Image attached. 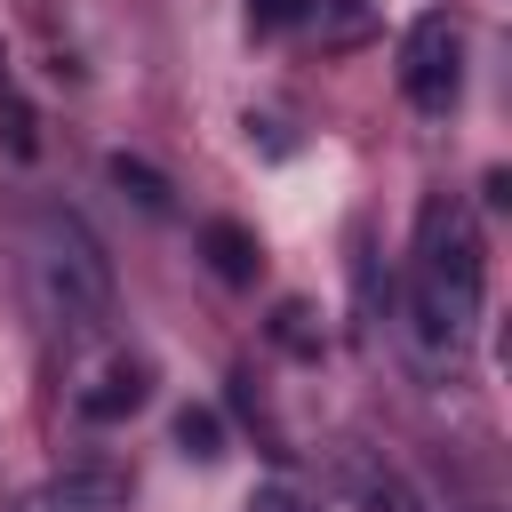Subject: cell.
Wrapping results in <instances>:
<instances>
[{
  "label": "cell",
  "mask_w": 512,
  "mask_h": 512,
  "mask_svg": "<svg viewBox=\"0 0 512 512\" xmlns=\"http://www.w3.org/2000/svg\"><path fill=\"white\" fill-rule=\"evenodd\" d=\"M400 96L416 112H432V120L456 112V96H464V32L448 16H416L408 24V40H400Z\"/></svg>",
  "instance_id": "cell-3"
},
{
  "label": "cell",
  "mask_w": 512,
  "mask_h": 512,
  "mask_svg": "<svg viewBox=\"0 0 512 512\" xmlns=\"http://www.w3.org/2000/svg\"><path fill=\"white\" fill-rule=\"evenodd\" d=\"M296 16H312V0H248V24H256V32H280V24H296Z\"/></svg>",
  "instance_id": "cell-11"
},
{
  "label": "cell",
  "mask_w": 512,
  "mask_h": 512,
  "mask_svg": "<svg viewBox=\"0 0 512 512\" xmlns=\"http://www.w3.org/2000/svg\"><path fill=\"white\" fill-rule=\"evenodd\" d=\"M16 512H128V488L112 472H64V480H40L32 496H16Z\"/></svg>",
  "instance_id": "cell-5"
},
{
  "label": "cell",
  "mask_w": 512,
  "mask_h": 512,
  "mask_svg": "<svg viewBox=\"0 0 512 512\" xmlns=\"http://www.w3.org/2000/svg\"><path fill=\"white\" fill-rule=\"evenodd\" d=\"M200 248H208V272H216V280H232V288L256 280V240H248L240 224H224V216L200 224Z\"/></svg>",
  "instance_id": "cell-7"
},
{
  "label": "cell",
  "mask_w": 512,
  "mask_h": 512,
  "mask_svg": "<svg viewBox=\"0 0 512 512\" xmlns=\"http://www.w3.org/2000/svg\"><path fill=\"white\" fill-rule=\"evenodd\" d=\"M480 304H488V248H480V224L464 200L432 192L416 208V240H408V352L416 368H456L472 328H480Z\"/></svg>",
  "instance_id": "cell-1"
},
{
  "label": "cell",
  "mask_w": 512,
  "mask_h": 512,
  "mask_svg": "<svg viewBox=\"0 0 512 512\" xmlns=\"http://www.w3.org/2000/svg\"><path fill=\"white\" fill-rule=\"evenodd\" d=\"M248 512H320L312 496H296V488H256L248 496Z\"/></svg>",
  "instance_id": "cell-12"
},
{
  "label": "cell",
  "mask_w": 512,
  "mask_h": 512,
  "mask_svg": "<svg viewBox=\"0 0 512 512\" xmlns=\"http://www.w3.org/2000/svg\"><path fill=\"white\" fill-rule=\"evenodd\" d=\"M16 280H24V304L48 336L80 344L112 320V256L104 240L88 232V216L72 208H32L24 216V240H16Z\"/></svg>",
  "instance_id": "cell-2"
},
{
  "label": "cell",
  "mask_w": 512,
  "mask_h": 512,
  "mask_svg": "<svg viewBox=\"0 0 512 512\" xmlns=\"http://www.w3.org/2000/svg\"><path fill=\"white\" fill-rule=\"evenodd\" d=\"M0 128H8V152H16V160H32V152H40V120H32V104H24V88H16V72H8V56H0Z\"/></svg>",
  "instance_id": "cell-8"
},
{
  "label": "cell",
  "mask_w": 512,
  "mask_h": 512,
  "mask_svg": "<svg viewBox=\"0 0 512 512\" xmlns=\"http://www.w3.org/2000/svg\"><path fill=\"white\" fill-rule=\"evenodd\" d=\"M136 400H144V360H104V368H96V384L80 392V416L112 424V416H128Z\"/></svg>",
  "instance_id": "cell-6"
},
{
  "label": "cell",
  "mask_w": 512,
  "mask_h": 512,
  "mask_svg": "<svg viewBox=\"0 0 512 512\" xmlns=\"http://www.w3.org/2000/svg\"><path fill=\"white\" fill-rule=\"evenodd\" d=\"M112 184H120V192H136L152 216L168 208V176H160V168H144V160H128V152H112Z\"/></svg>",
  "instance_id": "cell-9"
},
{
  "label": "cell",
  "mask_w": 512,
  "mask_h": 512,
  "mask_svg": "<svg viewBox=\"0 0 512 512\" xmlns=\"http://www.w3.org/2000/svg\"><path fill=\"white\" fill-rule=\"evenodd\" d=\"M336 480H344V496L360 504V512H440L400 464H384V456H368V448H336Z\"/></svg>",
  "instance_id": "cell-4"
},
{
  "label": "cell",
  "mask_w": 512,
  "mask_h": 512,
  "mask_svg": "<svg viewBox=\"0 0 512 512\" xmlns=\"http://www.w3.org/2000/svg\"><path fill=\"white\" fill-rule=\"evenodd\" d=\"M176 448H184V456H224L216 416H208V408H184V416H176Z\"/></svg>",
  "instance_id": "cell-10"
}]
</instances>
